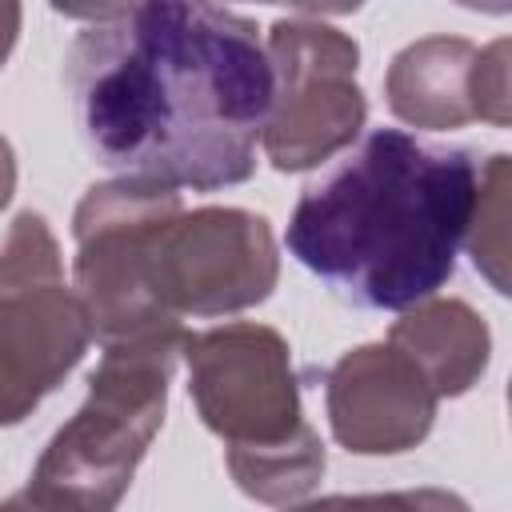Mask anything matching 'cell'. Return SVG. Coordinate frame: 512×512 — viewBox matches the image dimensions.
I'll list each match as a JSON object with an SVG mask.
<instances>
[{
	"label": "cell",
	"instance_id": "obj_10",
	"mask_svg": "<svg viewBox=\"0 0 512 512\" xmlns=\"http://www.w3.org/2000/svg\"><path fill=\"white\" fill-rule=\"evenodd\" d=\"M392 344H404L432 392H464L484 368L488 332L464 304H432L392 328Z\"/></svg>",
	"mask_w": 512,
	"mask_h": 512
},
{
	"label": "cell",
	"instance_id": "obj_6",
	"mask_svg": "<svg viewBox=\"0 0 512 512\" xmlns=\"http://www.w3.org/2000/svg\"><path fill=\"white\" fill-rule=\"evenodd\" d=\"M356 56V40L340 28L308 20H280L272 28L276 108L264 128V148L280 172L312 168L360 132L364 96L352 80Z\"/></svg>",
	"mask_w": 512,
	"mask_h": 512
},
{
	"label": "cell",
	"instance_id": "obj_12",
	"mask_svg": "<svg viewBox=\"0 0 512 512\" xmlns=\"http://www.w3.org/2000/svg\"><path fill=\"white\" fill-rule=\"evenodd\" d=\"M16 28H20V8L16 4H0V64H4L8 48L16 44Z\"/></svg>",
	"mask_w": 512,
	"mask_h": 512
},
{
	"label": "cell",
	"instance_id": "obj_3",
	"mask_svg": "<svg viewBox=\"0 0 512 512\" xmlns=\"http://www.w3.org/2000/svg\"><path fill=\"white\" fill-rule=\"evenodd\" d=\"M192 396L212 432L232 440V472L244 492L284 500L324 472V452L300 420L288 348L272 328L232 324L188 336Z\"/></svg>",
	"mask_w": 512,
	"mask_h": 512
},
{
	"label": "cell",
	"instance_id": "obj_7",
	"mask_svg": "<svg viewBox=\"0 0 512 512\" xmlns=\"http://www.w3.org/2000/svg\"><path fill=\"white\" fill-rule=\"evenodd\" d=\"M92 320L52 284L0 288V424H20L84 356Z\"/></svg>",
	"mask_w": 512,
	"mask_h": 512
},
{
	"label": "cell",
	"instance_id": "obj_11",
	"mask_svg": "<svg viewBox=\"0 0 512 512\" xmlns=\"http://www.w3.org/2000/svg\"><path fill=\"white\" fill-rule=\"evenodd\" d=\"M296 512H468L456 496L444 492H400V496H336L320 504H304Z\"/></svg>",
	"mask_w": 512,
	"mask_h": 512
},
{
	"label": "cell",
	"instance_id": "obj_2",
	"mask_svg": "<svg viewBox=\"0 0 512 512\" xmlns=\"http://www.w3.org/2000/svg\"><path fill=\"white\" fill-rule=\"evenodd\" d=\"M480 188L484 172L468 148L372 128L304 184L284 244L340 300L404 312L452 280Z\"/></svg>",
	"mask_w": 512,
	"mask_h": 512
},
{
	"label": "cell",
	"instance_id": "obj_8",
	"mask_svg": "<svg viewBox=\"0 0 512 512\" xmlns=\"http://www.w3.org/2000/svg\"><path fill=\"white\" fill-rule=\"evenodd\" d=\"M436 392L400 348H356L328 376L332 432L348 452H400L432 424Z\"/></svg>",
	"mask_w": 512,
	"mask_h": 512
},
{
	"label": "cell",
	"instance_id": "obj_14",
	"mask_svg": "<svg viewBox=\"0 0 512 512\" xmlns=\"http://www.w3.org/2000/svg\"><path fill=\"white\" fill-rule=\"evenodd\" d=\"M0 512H52V508H44V504L32 500L28 492H20V496H12L8 504H0Z\"/></svg>",
	"mask_w": 512,
	"mask_h": 512
},
{
	"label": "cell",
	"instance_id": "obj_4",
	"mask_svg": "<svg viewBox=\"0 0 512 512\" xmlns=\"http://www.w3.org/2000/svg\"><path fill=\"white\" fill-rule=\"evenodd\" d=\"M188 336L180 328L112 340L84 408L52 436L36 464L28 496L52 512H112L164 420L172 356Z\"/></svg>",
	"mask_w": 512,
	"mask_h": 512
},
{
	"label": "cell",
	"instance_id": "obj_13",
	"mask_svg": "<svg viewBox=\"0 0 512 512\" xmlns=\"http://www.w3.org/2000/svg\"><path fill=\"white\" fill-rule=\"evenodd\" d=\"M12 180H16V168H12V148L0 140V208L8 204L12 196Z\"/></svg>",
	"mask_w": 512,
	"mask_h": 512
},
{
	"label": "cell",
	"instance_id": "obj_5",
	"mask_svg": "<svg viewBox=\"0 0 512 512\" xmlns=\"http://www.w3.org/2000/svg\"><path fill=\"white\" fill-rule=\"evenodd\" d=\"M276 284V252L264 216L240 208L172 212L148 240L140 288L156 316H220L260 304Z\"/></svg>",
	"mask_w": 512,
	"mask_h": 512
},
{
	"label": "cell",
	"instance_id": "obj_1",
	"mask_svg": "<svg viewBox=\"0 0 512 512\" xmlns=\"http://www.w3.org/2000/svg\"><path fill=\"white\" fill-rule=\"evenodd\" d=\"M60 12L88 20L64 76L96 164L164 192H216L256 172V144L276 108L256 20L176 0Z\"/></svg>",
	"mask_w": 512,
	"mask_h": 512
},
{
	"label": "cell",
	"instance_id": "obj_9",
	"mask_svg": "<svg viewBox=\"0 0 512 512\" xmlns=\"http://www.w3.org/2000/svg\"><path fill=\"white\" fill-rule=\"evenodd\" d=\"M472 64L476 48L456 36H432L404 48L388 72L392 112L424 128H456L472 120Z\"/></svg>",
	"mask_w": 512,
	"mask_h": 512
}]
</instances>
